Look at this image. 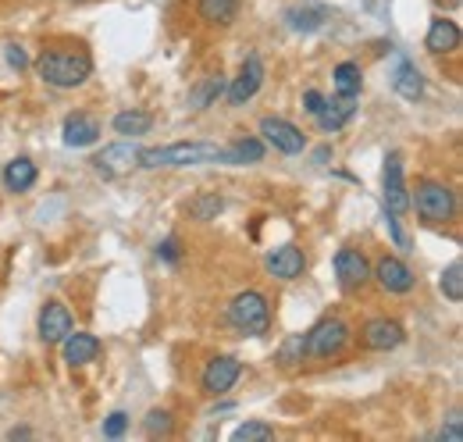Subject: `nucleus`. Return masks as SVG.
I'll list each match as a JSON object with an SVG mask.
<instances>
[{
    "label": "nucleus",
    "mask_w": 463,
    "mask_h": 442,
    "mask_svg": "<svg viewBox=\"0 0 463 442\" xmlns=\"http://www.w3.org/2000/svg\"><path fill=\"white\" fill-rule=\"evenodd\" d=\"M36 72L54 90H79L93 75V57L82 47H51L36 61Z\"/></svg>",
    "instance_id": "nucleus-1"
},
{
    "label": "nucleus",
    "mask_w": 463,
    "mask_h": 442,
    "mask_svg": "<svg viewBox=\"0 0 463 442\" xmlns=\"http://www.w3.org/2000/svg\"><path fill=\"white\" fill-rule=\"evenodd\" d=\"M196 165H229V147L218 143H168L150 147L139 154V168H196Z\"/></svg>",
    "instance_id": "nucleus-2"
},
{
    "label": "nucleus",
    "mask_w": 463,
    "mask_h": 442,
    "mask_svg": "<svg viewBox=\"0 0 463 442\" xmlns=\"http://www.w3.org/2000/svg\"><path fill=\"white\" fill-rule=\"evenodd\" d=\"M410 207L424 225H449L457 218V193L439 178H420L410 197Z\"/></svg>",
    "instance_id": "nucleus-3"
},
{
    "label": "nucleus",
    "mask_w": 463,
    "mask_h": 442,
    "mask_svg": "<svg viewBox=\"0 0 463 442\" xmlns=\"http://www.w3.org/2000/svg\"><path fill=\"white\" fill-rule=\"evenodd\" d=\"M229 325L239 335H264L271 329V303L264 293L246 289L239 296H232L229 303Z\"/></svg>",
    "instance_id": "nucleus-4"
},
{
    "label": "nucleus",
    "mask_w": 463,
    "mask_h": 442,
    "mask_svg": "<svg viewBox=\"0 0 463 442\" xmlns=\"http://www.w3.org/2000/svg\"><path fill=\"white\" fill-rule=\"evenodd\" d=\"M349 339H353V332H349V325L343 318H321L314 329L303 335L310 360H332V357H339L349 346Z\"/></svg>",
    "instance_id": "nucleus-5"
},
{
    "label": "nucleus",
    "mask_w": 463,
    "mask_h": 442,
    "mask_svg": "<svg viewBox=\"0 0 463 442\" xmlns=\"http://www.w3.org/2000/svg\"><path fill=\"white\" fill-rule=\"evenodd\" d=\"M260 139L268 147H275L279 154H286V158H296V154L307 150L303 129H296L289 118H279V114H264L260 118Z\"/></svg>",
    "instance_id": "nucleus-6"
},
{
    "label": "nucleus",
    "mask_w": 463,
    "mask_h": 442,
    "mask_svg": "<svg viewBox=\"0 0 463 442\" xmlns=\"http://www.w3.org/2000/svg\"><path fill=\"white\" fill-rule=\"evenodd\" d=\"M406 329L396 318H367L360 325V346L371 350V353H389L396 346H403Z\"/></svg>",
    "instance_id": "nucleus-7"
},
{
    "label": "nucleus",
    "mask_w": 463,
    "mask_h": 442,
    "mask_svg": "<svg viewBox=\"0 0 463 442\" xmlns=\"http://www.w3.org/2000/svg\"><path fill=\"white\" fill-rule=\"evenodd\" d=\"M335 278L343 285V293H360L371 282V261L360 246H343L335 254Z\"/></svg>",
    "instance_id": "nucleus-8"
},
{
    "label": "nucleus",
    "mask_w": 463,
    "mask_h": 442,
    "mask_svg": "<svg viewBox=\"0 0 463 442\" xmlns=\"http://www.w3.org/2000/svg\"><path fill=\"white\" fill-rule=\"evenodd\" d=\"M371 278H374L389 296H406V293L417 285V275L406 268V261L392 257V254H385V257H378V261L371 264Z\"/></svg>",
    "instance_id": "nucleus-9"
},
{
    "label": "nucleus",
    "mask_w": 463,
    "mask_h": 442,
    "mask_svg": "<svg viewBox=\"0 0 463 442\" xmlns=\"http://www.w3.org/2000/svg\"><path fill=\"white\" fill-rule=\"evenodd\" d=\"M260 86H264V61H260L257 54H246L242 68H239V75L232 79V86H225L229 104H232V108L250 104V101L260 93Z\"/></svg>",
    "instance_id": "nucleus-10"
},
{
    "label": "nucleus",
    "mask_w": 463,
    "mask_h": 442,
    "mask_svg": "<svg viewBox=\"0 0 463 442\" xmlns=\"http://www.w3.org/2000/svg\"><path fill=\"white\" fill-rule=\"evenodd\" d=\"M139 147L136 143H111L93 158V171L104 178H125L132 168H139Z\"/></svg>",
    "instance_id": "nucleus-11"
},
{
    "label": "nucleus",
    "mask_w": 463,
    "mask_h": 442,
    "mask_svg": "<svg viewBox=\"0 0 463 442\" xmlns=\"http://www.w3.org/2000/svg\"><path fill=\"white\" fill-rule=\"evenodd\" d=\"M239 375H242V360L222 353V357H211V360H207V368H203V375H200V386H203L207 396H225V392L239 382Z\"/></svg>",
    "instance_id": "nucleus-12"
},
{
    "label": "nucleus",
    "mask_w": 463,
    "mask_h": 442,
    "mask_svg": "<svg viewBox=\"0 0 463 442\" xmlns=\"http://www.w3.org/2000/svg\"><path fill=\"white\" fill-rule=\"evenodd\" d=\"M382 182H385V211L389 215H406L410 211V193H406V182H403V158L396 150L385 158Z\"/></svg>",
    "instance_id": "nucleus-13"
},
{
    "label": "nucleus",
    "mask_w": 463,
    "mask_h": 442,
    "mask_svg": "<svg viewBox=\"0 0 463 442\" xmlns=\"http://www.w3.org/2000/svg\"><path fill=\"white\" fill-rule=\"evenodd\" d=\"M264 268H268V275L279 278V282H292V278H299L307 272V254L296 243H282V246H275L264 257Z\"/></svg>",
    "instance_id": "nucleus-14"
},
{
    "label": "nucleus",
    "mask_w": 463,
    "mask_h": 442,
    "mask_svg": "<svg viewBox=\"0 0 463 442\" xmlns=\"http://www.w3.org/2000/svg\"><path fill=\"white\" fill-rule=\"evenodd\" d=\"M36 329H40V339H43L47 346H58L61 339L75 329V318H71V311H68L61 300H47L43 311H40V325H36Z\"/></svg>",
    "instance_id": "nucleus-15"
},
{
    "label": "nucleus",
    "mask_w": 463,
    "mask_h": 442,
    "mask_svg": "<svg viewBox=\"0 0 463 442\" xmlns=\"http://www.w3.org/2000/svg\"><path fill=\"white\" fill-rule=\"evenodd\" d=\"M100 121L93 118V114H86V110H75V114H68L64 118V129H61V139H64V147H93L97 139H100Z\"/></svg>",
    "instance_id": "nucleus-16"
},
{
    "label": "nucleus",
    "mask_w": 463,
    "mask_h": 442,
    "mask_svg": "<svg viewBox=\"0 0 463 442\" xmlns=\"http://www.w3.org/2000/svg\"><path fill=\"white\" fill-rule=\"evenodd\" d=\"M61 346H64L61 357H64L68 368H86V364H93L100 357V339L90 335V332H68L61 339Z\"/></svg>",
    "instance_id": "nucleus-17"
},
{
    "label": "nucleus",
    "mask_w": 463,
    "mask_h": 442,
    "mask_svg": "<svg viewBox=\"0 0 463 442\" xmlns=\"http://www.w3.org/2000/svg\"><path fill=\"white\" fill-rule=\"evenodd\" d=\"M424 47L431 54H457L460 51V25L453 18H435L428 36H424Z\"/></svg>",
    "instance_id": "nucleus-18"
},
{
    "label": "nucleus",
    "mask_w": 463,
    "mask_h": 442,
    "mask_svg": "<svg viewBox=\"0 0 463 442\" xmlns=\"http://www.w3.org/2000/svg\"><path fill=\"white\" fill-rule=\"evenodd\" d=\"M392 90L403 97V101H420L424 97V75H420V68L410 61V57H400L396 61V72H392Z\"/></svg>",
    "instance_id": "nucleus-19"
},
{
    "label": "nucleus",
    "mask_w": 463,
    "mask_h": 442,
    "mask_svg": "<svg viewBox=\"0 0 463 442\" xmlns=\"http://www.w3.org/2000/svg\"><path fill=\"white\" fill-rule=\"evenodd\" d=\"M353 114H356V97L335 93L332 101L325 97V108H321V114H317V125H321V132H339Z\"/></svg>",
    "instance_id": "nucleus-20"
},
{
    "label": "nucleus",
    "mask_w": 463,
    "mask_h": 442,
    "mask_svg": "<svg viewBox=\"0 0 463 442\" xmlns=\"http://www.w3.org/2000/svg\"><path fill=\"white\" fill-rule=\"evenodd\" d=\"M286 22L296 33H317L328 22V7H321V4H296V7L286 11Z\"/></svg>",
    "instance_id": "nucleus-21"
},
{
    "label": "nucleus",
    "mask_w": 463,
    "mask_h": 442,
    "mask_svg": "<svg viewBox=\"0 0 463 442\" xmlns=\"http://www.w3.org/2000/svg\"><path fill=\"white\" fill-rule=\"evenodd\" d=\"M111 129H115L118 136H125V139H139V136H146L150 129H154V114L150 110H118L115 121H111Z\"/></svg>",
    "instance_id": "nucleus-22"
},
{
    "label": "nucleus",
    "mask_w": 463,
    "mask_h": 442,
    "mask_svg": "<svg viewBox=\"0 0 463 442\" xmlns=\"http://www.w3.org/2000/svg\"><path fill=\"white\" fill-rule=\"evenodd\" d=\"M36 178H40V171L29 158H14L4 168V189H11V193H29L36 186Z\"/></svg>",
    "instance_id": "nucleus-23"
},
{
    "label": "nucleus",
    "mask_w": 463,
    "mask_h": 442,
    "mask_svg": "<svg viewBox=\"0 0 463 442\" xmlns=\"http://www.w3.org/2000/svg\"><path fill=\"white\" fill-rule=\"evenodd\" d=\"M242 0H196V14L207 25H232L239 18Z\"/></svg>",
    "instance_id": "nucleus-24"
},
{
    "label": "nucleus",
    "mask_w": 463,
    "mask_h": 442,
    "mask_svg": "<svg viewBox=\"0 0 463 442\" xmlns=\"http://www.w3.org/2000/svg\"><path fill=\"white\" fill-rule=\"evenodd\" d=\"M225 75H207V79H200L193 90H189V108L193 110H207L211 104H218V97L225 93Z\"/></svg>",
    "instance_id": "nucleus-25"
},
{
    "label": "nucleus",
    "mask_w": 463,
    "mask_h": 442,
    "mask_svg": "<svg viewBox=\"0 0 463 442\" xmlns=\"http://www.w3.org/2000/svg\"><path fill=\"white\" fill-rule=\"evenodd\" d=\"M257 161H264V139L239 136L229 143V165H257Z\"/></svg>",
    "instance_id": "nucleus-26"
},
{
    "label": "nucleus",
    "mask_w": 463,
    "mask_h": 442,
    "mask_svg": "<svg viewBox=\"0 0 463 442\" xmlns=\"http://www.w3.org/2000/svg\"><path fill=\"white\" fill-rule=\"evenodd\" d=\"M332 82H335V93H343V97H360V90H364V72H360L356 61H343V64H335Z\"/></svg>",
    "instance_id": "nucleus-27"
},
{
    "label": "nucleus",
    "mask_w": 463,
    "mask_h": 442,
    "mask_svg": "<svg viewBox=\"0 0 463 442\" xmlns=\"http://www.w3.org/2000/svg\"><path fill=\"white\" fill-rule=\"evenodd\" d=\"M185 211H189V218H196V221H214L225 211V200H222L218 193H200V197H193V200L185 204Z\"/></svg>",
    "instance_id": "nucleus-28"
},
{
    "label": "nucleus",
    "mask_w": 463,
    "mask_h": 442,
    "mask_svg": "<svg viewBox=\"0 0 463 442\" xmlns=\"http://www.w3.org/2000/svg\"><path fill=\"white\" fill-rule=\"evenodd\" d=\"M143 432H146L150 439H168L175 432V418L168 410H157V407H154V410L143 418Z\"/></svg>",
    "instance_id": "nucleus-29"
},
{
    "label": "nucleus",
    "mask_w": 463,
    "mask_h": 442,
    "mask_svg": "<svg viewBox=\"0 0 463 442\" xmlns=\"http://www.w3.org/2000/svg\"><path fill=\"white\" fill-rule=\"evenodd\" d=\"M271 439H275V428L264 425V421H242L232 432V442H271Z\"/></svg>",
    "instance_id": "nucleus-30"
},
{
    "label": "nucleus",
    "mask_w": 463,
    "mask_h": 442,
    "mask_svg": "<svg viewBox=\"0 0 463 442\" xmlns=\"http://www.w3.org/2000/svg\"><path fill=\"white\" fill-rule=\"evenodd\" d=\"M303 357H307V342H303V332H296V335H289V339L282 342V350H279V364H282V368H299Z\"/></svg>",
    "instance_id": "nucleus-31"
},
{
    "label": "nucleus",
    "mask_w": 463,
    "mask_h": 442,
    "mask_svg": "<svg viewBox=\"0 0 463 442\" xmlns=\"http://www.w3.org/2000/svg\"><path fill=\"white\" fill-rule=\"evenodd\" d=\"M442 293H446V300H453V303H460L463 300V261H453L446 272H442Z\"/></svg>",
    "instance_id": "nucleus-32"
},
{
    "label": "nucleus",
    "mask_w": 463,
    "mask_h": 442,
    "mask_svg": "<svg viewBox=\"0 0 463 442\" xmlns=\"http://www.w3.org/2000/svg\"><path fill=\"white\" fill-rule=\"evenodd\" d=\"M125 428H128V414H125V410L108 414V421H104V439H121Z\"/></svg>",
    "instance_id": "nucleus-33"
},
{
    "label": "nucleus",
    "mask_w": 463,
    "mask_h": 442,
    "mask_svg": "<svg viewBox=\"0 0 463 442\" xmlns=\"http://www.w3.org/2000/svg\"><path fill=\"white\" fill-rule=\"evenodd\" d=\"M4 61H7V68H14V72L29 68V57H25V51H22L18 43H4Z\"/></svg>",
    "instance_id": "nucleus-34"
},
{
    "label": "nucleus",
    "mask_w": 463,
    "mask_h": 442,
    "mask_svg": "<svg viewBox=\"0 0 463 442\" xmlns=\"http://www.w3.org/2000/svg\"><path fill=\"white\" fill-rule=\"evenodd\" d=\"M157 257H161V261H168V264H178V257H182V243H178L175 235H168V239L157 246Z\"/></svg>",
    "instance_id": "nucleus-35"
},
{
    "label": "nucleus",
    "mask_w": 463,
    "mask_h": 442,
    "mask_svg": "<svg viewBox=\"0 0 463 442\" xmlns=\"http://www.w3.org/2000/svg\"><path fill=\"white\" fill-rule=\"evenodd\" d=\"M439 439L446 442H460L463 439V428H460V410H453V414H449V425H446V428H442V432H439Z\"/></svg>",
    "instance_id": "nucleus-36"
},
{
    "label": "nucleus",
    "mask_w": 463,
    "mask_h": 442,
    "mask_svg": "<svg viewBox=\"0 0 463 442\" xmlns=\"http://www.w3.org/2000/svg\"><path fill=\"white\" fill-rule=\"evenodd\" d=\"M385 225H389V232H392L396 246H403V250H410V239H406L403 228H400V215H389V211H385Z\"/></svg>",
    "instance_id": "nucleus-37"
},
{
    "label": "nucleus",
    "mask_w": 463,
    "mask_h": 442,
    "mask_svg": "<svg viewBox=\"0 0 463 442\" xmlns=\"http://www.w3.org/2000/svg\"><path fill=\"white\" fill-rule=\"evenodd\" d=\"M303 108H307L310 114H314V118H317V114H321V108H325V93H317V90H307V93H303Z\"/></svg>",
    "instance_id": "nucleus-38"
},
{
    "label": "nucleus",
    "mask_w": 463,
    "mask_h": 442,
    "mask_svg": "<svg viewBox=\"0 0 463 442\" xmlns=\"http://www.w3.org/2000/svg\"><path fill=\"white\" fill-rule=\"evenodd\" d=\"M328 158H332V147H317L314 150V165H328Z\"/></svg>",
    "instance_id": "nucleus-39"
},
{
    "label": "nucleus",
    "mask_w": 463,
    "mask_h": 442,
    "mask_svg": "<svg viewBox=\"0 0 463 442\" xmlns=\"http://www.w3.org/2000/svg\"><path fill=\"white\" fill-rule=\"evenodd\" d=\"M29 436H33V428H25V425H18V428L7 432V439H29Z\"/></svg>",
    "instance_id": "nucleus-40"
},
{
    "label": "nucleus",
    "mask_w": 463,
    "mask_h": 442,
    "mask_svg": "<svg viewBox=\"0 0 463 442\" xmlns=\"http://www.w3.org/2000/svg\"><path fill=\"white\" fill-rule=\"evenodd\" d=\"M371 4H374V0H367V7H371Z\"/></svg>",
    "instance_id": "nucleus-41"
}]
</instances>
